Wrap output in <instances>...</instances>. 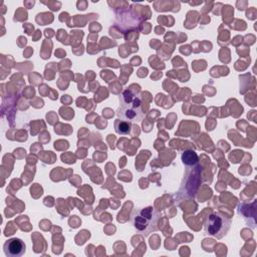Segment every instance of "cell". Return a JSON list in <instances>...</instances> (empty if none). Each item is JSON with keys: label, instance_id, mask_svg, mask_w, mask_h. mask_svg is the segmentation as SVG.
<instances>
[{"label": "cell", "instance_id": "cell-1", "mask_svg": "<svg viewBox=\"0 0 257 257\" xmlns=\"http://www.w3.org/2000/svg\"><path fill=\"white\" fill-rule=\"evenodd\" d=\"M119 108L117 109V116L120 119H124L128 122L141 121L145 114L142 109V99L141 96L130 88H126L122 91L119 97Z\"/></svg>", "mask_w": 257, "mask_h": 257}, {"label": "cell", "instance_id": "cell-2", "mask_svg": "<svg viewBox=\"0 0 257 257\" xmlns=\"http://www.w3.org/2000/svg\"><path fill=\"white\" fill-rule=\"evenodd\" d=\"M159 219L160 213L153 206L135 209L131 215V222L134 228L144 237L158 230Z\"/></svg>", "mask_w": 257, "mask_h": 257}, {"label": "cell", "instance_id": "cell-3", "mask_svg": "<svg viewBox=\"0 0 257 257\" xmlns=\"http://www.w3.org/2000/svg\"><path fill=\"white\" fill-rule=\"evenodd\" d=\"M231 220L224 214L214 212L208 215L204 221V234L210 237L221 239L230 230Z\"/></svg>", "mask_w": 257, "mask_h": 257}, {"label": "cell", "instance_id": "cell-4", "mask_svg": "<svg viewBox=\"0 0 257 257\" xmlns=\"http://www.w3.org/2000/svg\"><path fill=\"white\" fill-rule=\"evenodd\" d=\"M3 250L8 257H20L25 253V244L19 238H10L4 243Z\"/></svg>", "mask_w": 257, "mask_h": 257}, {"label": "cell", "instance_id": "cell-5", "mask_svg": "<svg viewBox=\"0 0 257 257\" xmlns=\"http://www.w3.org/2000/svg\"><path fill=\"white\" fill-rule=\"evenodd\" d=\"M182 162L185 166L187 167H194L199 163V158L198 155L196 154L195 151L193 150H186L183 152L181 156Z\"/></svg>", "mask_w": 257, "mask_h": 257}, {"label": "cell", "instance_id": "cell-6", "mask_svg": "<svg viewBox=\"0 0 257 257\" xmlns=\"http://www.w3.org/2000/svg\"><path fill=\"white\" fill-rule=\"evenodd\" d=\"M131 127H132V122H128L124 119H115L114 121V128L115 132L119 135H127L131 132Z\"/></svg>", "mask_w": 257, "mask_h": 257}]
</instances>
